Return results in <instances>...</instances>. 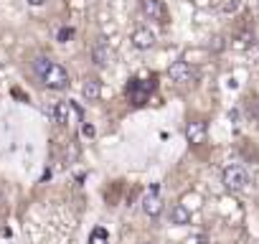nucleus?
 Returning <instances> with one entry per match:
<instances>
[{
	"instance_id": "nucleus-13",
	"label": "nucleus",
	"mask_w": 259,
	"mask_h": 244,
	"mask_svg": "<svg viewBox=\"0 0 259 244\" xmlns=\"http://www.w3.org/2000/svg\"><path fill=\"white\" fill-rule=\"evenodd\" d=\"M208 49H213V51H221V49H224V38H221V36H216V38H213V44H208Z\"/></svg>"
},
{
	"instance_id": "nucleus-14",
	"label": "nucleus",
	"mask_w": 259,
	"mask_h": 244,
	"mask_svg": "<svg viewBox=\"0 0 259 244\" xmlns=\"http://www.w3.org/2000/svg\"><path fill=\"white\" fill-rule=\"evenodd\" d=\"M249 112H251V114H254V117L259 119V102H254V104L249 107Z\"/></svg>"
},
{
	"instance_id": "nucleus-11",
	"label": "nucleus",
	"mask_w": 259,
	"mask_h": 244,
	"mask_svg": "<svg viewBox=\"0 0 259 244\" xmlns=\"http://www.w3.org/2000/svg\"><path fill=\"white\" fill-rule=\"evenodd\" d=\"M69 112H71V107H69L66 102H59V104L54 107V114H56V122H61V125H66V122H69Z\"/></svg>"
},
{
	"instance_id": "nucleus-2",
	"label": "nucleus",
	"mask_w": 259,
	"mask_h": 244,
	"mask_svg": "<svg viewBox=\"0 0 259 244\" xmlns=\"http://www.w3.org/2000/svg\"><path fill=\"white\" fill-rule=\"evenodd\" d=\"M246 186H249V173H246V168H241V166H229V168L224 171V188H226V191L239 193V191H244Z\"/></svg>"
},
{
	"instance_id": "nucleus-10",
	"label": "nucleus",
	"mask_w": 259,
	"mask_h": 244,
	"mask_svg": "<svg viewBox=\"0 0 259 244\" xmlns=\"http://www.w3.org/2000/svg\"><path fill=\"white\" fill-rule=\"evenodd\" d=\"M81 94H84L87 102H97L102 97V82L99 79H87L84 87H81Z\"/></svg>"
},
{
	"instance_id": "nucleus-4",
	"label": "nucleus",
	"mask_w": 259,
	"mask_h": 244,
	"mask_svg": "<svg viewBox=\"0 0 259 244\" xmlns=\"http://www.w3.org/2000/svg\"><path fill=\"white\" fill-rule=\"evenodd\" d=\"M143 211L150 216V219H158L163 214V198L158 196V191H148L143 196Z\"/></svg>"
},
{
	"instance_id": "nucleus-3",
	"label": "nucleus",
	"mask_w": 259,
	"mask_h": 244,
	"mask_svg": "<svg viewBox=\"0 0 259 244\" xmlns=\"http://www.w3.org/2000/svg\"><path fill=\"white\" fill-rule=\"evenodd\" d=\"M168 74H170V79H173L176 84H196V82H198V71H196L188 61H176V64H170Z\"/></svg>"
},
{
	"instance_id": "nucleus-9",
	"label": "nucleus",
	"mask_w": 259,
	"mask_h": 244,
	"mask_svg": "<svg viewBox=\"0 0 259 244\" xmlns=\"http://www.w3.org/2000/svg\"><path fill=\"white\" fill-rule=\"evenodd\" d=\"M170 224H176V226L191 224V209L183 206V204H176V206L170 209Z\"/></svg>"
},
{
	"instance_id": "nucleus-1",
	"label": "nucleus",
	"mask_w": 259,
	"mask_h": 244,
	"mask_svg": "<svg viewBox=\"0 0 259 244\" xmlns=\"http://www.w3.org/2000/svg\"><path fill=\"white\" fill-rule=\"evenodd\" d=\"M38 79H41L49 89H66V87H69V71H66L61 64H54V61L38 74Z\"/></svg>"
},
{
	"instance_id": "nucleus-15",
	"label": "nucleus",
	"mask_w": 259,
	"mask_h": 244,
	"mask_svg": "<svg viewBox=\"0 0 259 244\" xmlns=\"http://www.w3.org/2000/svg\"><path fill=\"white\" fill-rule=\"evenodd\" d=\"M46 0H28V6H44Z\"/></svg>"
},
{
	"instance_id": "nucleus-12",
	"label": "nucleus",
	"mask_w": 259,
	"mask_h": 244,
	"mask_svg": "<svg viewBox=\"0 0 259 244\" xmlns=\"http://www.w3.org/2000/svg\"><path fill=\"white\" fill-rule=\"evenodd\" d=\"M71 36H74V28H61V31L56 33V38H59L61 44H66V41H69Z\"/></svg>"
},
{
	"instance_id": "nucleus-7",
	"label": "nucleus",
	"mask_w": 259,
	"mask_h": 244,
	"mask_svg": "<svg viewBox=\"0 0 259 244\" xmlns=\"http://www.w3.org/2000/svg\"><path fill=\"white\" fill-rule=\"evenodd\" d=\"M92 61H94L97 66H107V64L112 61V49H109V44H104V38H99V41L92 46Z\"/></svg>"
},
{
	"instance_id": "nucleus-16",
	"label": "nucleus",
	"mask_w": 259,
	"mask_h": 244,
	"mask_svg": "<svg viewBox=\"0 0 259 244\" xmlns=\"http://www.w3.org/2000/svg\"><path fill=\"white\" fill-rule=\"evenodd\" d=\"M143 244H153V241H143Z\"/></svg>"
},
{
	"instance_id": "nucleus-8",
	"label": "nucleus",
	"mask_w": 259,
	"mask_h": 244,
	"mask_svg": "<svg viewBox=\"0 0 259 244\" xmlns=\"http://www.w3.org/2000/svg\"><path fill=\"white\" fill-rule=\"evenodd\" d=\"M186 138H188V143L201 145V143L206 140V122H201V119L188 122V128H186Z\"/></svg>"
},
{
	"instance_id": "nucleus-5",
	"label": "nucleus",
	"mask_w": 259,
	"mask_h": 244,
	"mask_svg": "<svg viewBox=\"0 0 259 244\" xmlns=\"http://www.w3.org/2000/svg\"><path fill=\"white\" fill-rule=\"evenodd\" d=\"M140 8H143V13H145L150 21L165 23V6L160 3V0H143Z\"/></svg>"
},
{
	"instance_id": "nucleus-6",
	"label": "nucleus",
	"mask_w": 259,
	"mask_h": 244,
	"mask_svg": "<svg viewBox=\"0 0 259 244\" xmlns=\"http://www.w3.org/2000/svg\"><path fill=\"white\" fill-rule=\"evenodd\" d=\"M133 46L140 49V51H148L155 46V33L150 28H135L133 31Z\"/></svg>"
}]
</instances>
